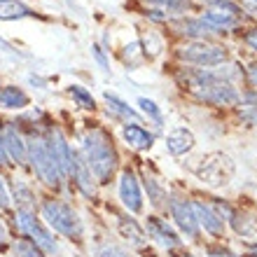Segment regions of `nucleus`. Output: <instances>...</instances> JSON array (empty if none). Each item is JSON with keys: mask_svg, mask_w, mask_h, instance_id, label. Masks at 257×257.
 I'll list each match as a JSON object with an SVG mask.
<instances>
[{"mask_svg": "<svg viewBox=\"0 0 257 257\" xmlns=\"http://www.w3.org/2000/svg\"><path fill=\"white\" fill-rule=\"evenodd\" d=\"M77 150L101 187H108L112 180H117L122 171V157L108 128L98 126V124L87 126L80 136Z\"/></svg>", "mask_w": 257, "mask_h": 257, "instance_id": "nucleus-1", "label": "nucleus"}, {"mask_svg": "<svg viewBox=\"0 0 257 257\" xmlns=\"http://www.w3.org/2000/svg\"><path fill=\"white\" fill-rule=\"evenodd\" d=\"M38 215L45 220V224L59 238H66V241H70L75 245L84 243V238H87V224H84L80 213L59 194L42 196Z\"/></svg>", "mask_w": 257, "mask_h": 257, "instance_id": "nucleus-2", "label": "nucleus"}, {"mask_svg": "<svg viewBox=\"0 0 257 257\" xmlns=\"http://www.w3.org/2000/svg\"><path fill=\"white\" fill-rule=\"evenodd\" d=\"M45 131V128H42ZM40 134H31L28 138V169L35 173V178L40 180L49 192L54 194H61L68 187V180L63 178L59 164L54 162V157L49 152V145L45 141V136Z\"/></svg>", "mask_w": 257, "mask_h": 257, "instance_id": "nucleus-3", "label": "nucleus"}, {"mask_svg": "<svg viewBox=\"0 0 257 257\" xmlns=\"http://www.w3.org/2000/svg\"><path fill=\"white\" fill-rule=\"evenodd\" d=\"M14 227L19 231V236L28 238L31 243H35L42 252H47L49 257H61V241L54 231L49 229L45 220L33 210H14Z\"/></svg>", "mask_w": 257, "mask_h": 257, "instance_id": "nucleus-4", "label": "nucleus"}, {"mask_svg": "<svg viewBox=\"0 0 257 257\" xmlns=\"http://www.w3.org/2000/svg\"><path fill=\"white\" fill-rule=\"evenodd\" d=\"M108 213L112 215L117 236L122 238V243L128 250H134L138 257H157V252L150 248V238L145 234L143 222H138V217L126 213L124 208H115V206H108Z\"/></svg>", "mask_w": 257, "mask_h": 257, "instance_id": "nucleus-5", "label": "nucleus"}, {"mask_svg": "<svg viewBox=\"0 0 257 257\" xmlns=\"http://www.w3.org/2000/svg\"><path fill=\"white\" fill-rule=\"evenodd\" d=\"M164 213L169 215L171 224L180 231V236H183L185 241L201 243L203 231H201V227H199V220H196V213H194V206H192L190 196L180 194V192H171Z\"/></svg>", "mask_w": 257, "mask_h": 257, "instance_id": "nucleus-6", "label": "nucleus"}, {"mask_svg": "<svg viewBox=\"0 0 257 257\" xmlns=\"http://www.w3.org/2000/svg\"><path fill=\"white\" fill-rule=\"evenodd\" d=\"M145 234H148L150 243H155L159 250H164L166 255L178 252L185 248V238L180 236V231L171 224V220L162 215V213H148L143 220Z\"/></svg>", "mask_w": 257, "mask_h": 257, "instance_id": "nucleus-7", "label": "nucleus"}, {"mask_svg": "<svg viewBox=\"0 0 257 257\" xmlns=\"http://www.w3.org/2000/svg\"><path fill=\"white\" fill-rule=\"evenodd\" d=\"M192 173H194L201 183L210 187H220V185L229 183L231 173H234V164L222 152H213V155H203L192 164Z\"/></svg>", "mask_w": 257, "mask_h": 257, "instance_id": "nucleus-8", "label": "nucleus"}, {"mask_svg": "<svg viewBox=\"0 0 257 257\" xmlns=\"http://www.w3.org/2000/svg\"><path fill=\"white\" fill-rule=\"evenodd\" d=\"M117 199L126 213L131 215H143L145 210V192H143L141 178L134 166H122L117 176Z\"/></svg>", "mask_w": 257, "mask_h": 257, "instance_id": "nucleus-9", "label": "nucleus"}, {"mask_svg": "<svg viewBox=\"0 0 257 257\" xmlns=\"http://www.w3.org/2000/svg\"><path fill=\"white\" fill-rule=\"evenodd\" d=\"M192 199V206H194V213H196V220H199V227H201L203 234H208L210 241H222L227 236V220L222 217V213L215 208V203L210 201V196H190Z\"/></svg>", "mask_w": 257, "mask_h": 257, "instance_id": "nucleus-10", "label": "nucleus"}, {"mask_svg": "<svg viewBox=\"0 0 257 257\" xmlns=\"http://www.w3.org/2000/svg\"><path fill=\"white\" fill-rule=\"evenodd\" d=\"M178 56L187 63H194V66H203V68H213V66H222L229 54L222 45H213V42H206V40H194L190 45H185Z\"/></svg>", "mask_w": 257, "mask_h": 257, "instance_id": "nucleus-11", "label": "nucleus"}, {"mask_svg": "<svg viewBox=\"0 0 257 257\" xmlns=\"http://www.w3.org/2000/svg\"><path fill=\"white\" fill-rule=\"evenodd\" d=\"M68 185H70V187H73V190L77 192L82 199H87V201H94V199H98V187H101V185L96 183L94 173L89 171L87 162L82 159V155H80V150H77V148H75L73 159H70Z\"/></svg>", "mask_w": 257, "mask_h": 257, "instance_id": "nucleus-12", "label": "nucleus"}, {"mask_svg": "<svg viewBox=\"0 0 257 257\" xmlns=\"http://www.w3.org/2000/svg\"><path fill=\"white\" fill-rule=\"evenodd\" d=\"M192 94L203 101L206 105H215V108H222V105H238L241 103V91H238L229 80H217L210 82L206 87L194 89Z\"/></svg>", "mask_w": 257, "mask_h": 257, "instance_id": "nucleus-13", "label": "nucleus"}, {"mask_svg": "<svg viewBox=\"0 0 257 257\" xmlns=\"http://www.w3.org/2000/svg\"><path fill=\"white\" fill-rule=\"evenodd\" d=\"M3 141H5L10 164H14V166H28V138L21 131L19 124L17 122L3 124Z\"/></svg>", "mask_w": 257, "mask_h": 257, "instance_id": "nucleus-14", "label": "nucleus"}, {"mask_svg": "<svg viewBox=\"0 0 257 257\" xmlns=\"http://www.w3.org/2000/svg\"><path fill=\"white\" fill-rule=\"evenodd\" d=\"M138 178H141L143 192H145V196H148V203L155 208V213H164L171 192L164 187V183L150 169H143L141 173H138Z\"/></svg>", "mask_w": 257, "mask_h": 257, "instance_id": "nucleus-15", "label": "nucleus"}, {"mask_svg": "<svg viewBox=\"0 0 257 257\" xmlns=\"http://www.w3.org/2000/svg\"><path fill=\"white\" fill-rule=\"evenodd\" d=\"M7 187H10V194H12L14 210H33V213H38L42 196H38L33 185L26 183L24 178H12V183Z\"/></svg>", "mask_w": 257, "mask_h": 257, "instance_id": "nucleus-16", "label": "nucleus"}, {"mask_svg": "<svg viewBox=\"0 0 257 257\" xmlns=\"http://www.w3.org/2000/svg\"><path fill=\"white\" fill-rule=\"evenodd\" d=\"M122 141L131 150H136V152H150V150L155 148L157 136L150 128L143 126V124L128 122V124H122Z\"/></svg>", "mask_w": 257, "mask_h": 257, "instance_id": "nucleus-17", "label": "nucleus"}, {"mask_svg": "<svg viewBox=\"0 0 257 257\" xmlns=\"http://www.w3.org/2000/svg\"><path fill=\"white\" fill-rule=\"evenodd\" d=\"M194 145H196L194 134L185 126L173 128V131L166 136V150H169V155H173V157L190 155L192 150H194Z\"/></svg>", "mask_w": 257, "mask_h": 257, "instance_id": "nucleus-18", "label": "nucleus"}, {"mask_svg": "<svg viewBox=\"0 0 257 257\" xmlns=\"http://www.w3.org/2000/svg\"><path fill=\"white\" fill-rule=\"evenodd\" d=\"M201 19L208 24L213 33H222V31H229V28L238 26V21H241V12H229V10H217V7H210V10H206V14H203Z\"/></svg>", "mask_w": 257, "mask_h": 257, "instance_id": "nucleus-19", "label": "nucleus"}, {"mask_svg": "<svg viewBox=\"0 0 257 257\" xmlns=\"http://www.w3.org/2000/svg\"><path fill=\"white\" fill-rule=\"evenodd\" d=\"M91 257H138L124 243H117L110 236H96L91 241Z\"/></svg>", "mask_w": 257, "mask_h": 257, "instance_id": "nucleus-20", "label": "nucleus"}, {"mask_svg": "<svg viewBox=\"0 0 257 257\" xmlns=\"http://www.w3.org/2000/svg\"><path fill=\"white\" fill-rule=\"evenodd\" d=\"M103 98H105V103H108V112L115 117V119H119V122H124V124H128V122H138V124H141L143 115L138 112V110L131 108V105H126L119 96L105 91V96H103Z\"/></svg>", "mask_w": 257, "mask_h": 257, "instance_id": "nucleus-21", "label": "nucleus"}, {"mask_svg": "<svg viewBox=\"0 0 257 257\" xmlns=\"http://www.w3.org/2000/svg\"><path fill=\"white\" fill-rule=\"evenodd\" d=\"M28 103H31V98H28V94L21 87H12V84L0 87V108L21 110V108H26Z\"/></svg>", "mask_w": 257, "mask_h": 257, "instance_id": "nucleus-22", "label": "nucleus"}, {"mask_svg": "<svg viewBox=\"0 0 257 257\" xmlns=\"http://www.w3.org/2000/svg\"><path fill=\"white\" fill-rule=\"evenodd\" d=\"M10 255L12 257H49L47 252H42L38 245L31 243V241L24 238V236H17L12 241V245H10Z\"/></svg>", "mask_w": 257, "mask_h": 257, "instance_id": "nucleus-23", "label": "nucleus"}, {"mask_svg": "<svg viewBox=\"0 0 257 257\" xmlns=\"http://www.w3.org/2000/svg\"><path fill=\"white\" fill-rule=\"evenodd\" d=\"M31 14L33 12L19 0H0V19H24V17H31Z\"/></svg>", "mask_w": 257, "mask_h": 257, "instance_id": "nucleus-24", "label": "nucleus"}, {"mask_svg": "<svg viewBox=\"0 0 257 257\" xmlns=\"http://www.w3.org/2000/svg\"><path fill=\"white\" fill-rule=\"evenodd\" d=\"M178 31L180 33H185V35H190V38H203V35H208V33H213L210 31V26L206 24L203 19H187V21H183V24H178Z\"/></svg>", "mask_w": 257, "mask_h": 257, "instance_id": "nucleus-25", "label": "nucleus"}, {"mask_svg": "<svg viewBox=\"0 0 257 257\" xmlns=\"http://www.w3.org/2000/svg\"><path fill=\"white\" fill-rule=\"evenodd\" d=\"M203 257H241V252L229 248L224 241H208L203 243Z\"/></svg>", "mask_w": 257, "mask_h": 257, "instance_id": "nucleus-26", "label": "nucleus"}, {"mask_svg": "<svg viewBox=\"0 0 257 257\" xmlns=\"http://www.w3.org/2000/svg\"><path fill=\"white\" fill-rule=\"evenodd\" d=\"M138 105H141V115L143 117H148V119H152L157 126H162L164 124V112L155 101H150V98L141 96V98H138Z\"/></svg>", "mask_w": 257, "mask_h": 257, "instance_id": "nucleus-27", "label": "nucleus"}, {"mask_svg": "<svg viewBox=\"0 0 257 257\" xmlns=\"http://www.w3.org/2000/svg\"><path fill=\"white\" fill-rule=\"evenodd\" d=\"M68 94L73 96V101L77 103L80 108H84V110L96 108V101H94V96H91V91H87V89L80 87V84H70V87H68Z\"/></svg>", "mask_w": 257, "mask_h": 257, "instance_id": "nucleus-28", "label": "nucleus"}, {"mask_svg": "<svg viewBox=\"0 0 257 257\" xmlns=\"http://www.w3.org/2000/svg\"><path fill=\"white\" fill-rule=\"evenodd\" d=\"M148 3L162 7L166 12H185L187 10V0H148Z\"/></svg>", "mask_w": 257, "mask_h": 257, "instance_id": "nucleus-29", "label": "nucleus"}, {"mask_svg": "<svg viewBox=\"0 0 257 257\" xmlns=\"http://www.w3.org/2000/svg\"><path fill=\"white\" fill-rule=\"evenodd\" d=\"M0 210H3V213H10V210H12V194H10V187H7L3 176H0Z\"/></svg>", "mask_w": 257, "mask_h": 257, "instance_id": "nucleus-30", "label": "nucleus"}, {"mask_svg": "<svg viewBox=\"0 0 257 257\" xmlns=\"http://www.w3.org/2000/svg\"><path fill=\"white\" fill-rule=\"evenodd\" d=\"M241 122H245L248 126H257V108L245 105V108L241 110Z\"/></svg>", "mask_w": 257, "mask_h": 257, "instance_id": "nucleus-31", "label": "nucleus"}, {"mask_svg": "<svg viewBox=\"0 0 257 257\" xmlns=\"http://www.w3.org/2000/svg\"><path fill=\"white\" fill-rule=\"evenodd\" d=\"M10 245H12V236H10L5 222L0 220V252H7L10 250Z\"/></svg>", "mask_w": 257, "mask_h": 257, "instance_id": "nucleus-32", "label": "nucleus"}, {"mask_svg": "<svg viewBox=\"0 0 257 257\" xmlns=\"http://www.w3.org/2000/svg\"><path fill=\"white\" fill-rule=\"evenodd\" d=\"M91 54H94V59L98 63H101V68L103 70H110V63H108V59H105V54H103V49L98 47V45H94V47H91Z\"/></svg>", "mask_w": 257, "mask_h": 257, "instance_id": "nucleus-33", "label": "nucleus"}, {"mask_svg": "<svg viewBox=\"0 0 257 257\" xmlns=\"http://www.w3.org/2000/svg\"><path fill=\"white\" fill-rule=\"evenodd\" d=\"M243 42L250 49H255V52H257V28H250V31L243 35Z\"/></svg>", "mask_w": 257, "mask_h": 257, "instance_id": "nucleus-34", "label": "nucleus"}, {"mask_svg": "<svg viewBox=\"0 0 257 257\" xmlns=\"http://www.w3.org/2000/svg\"><path fill=\"white\" fill-rule=\"evenodd\" d=\"M7 164H10V157H7L5 141H3V128H0V166H7Z\"/></svg>", "mask_w": 257, "mask_h": 257, "instance_id": "nucleus-35", "label": "nucleus"}, {"mask_svg": "<svg viewBox=\"0 0 257 257\" xmlns=\"http://www.w3.org/2000/svg\"><path fill=\"white\" fill-rule=\"evenodd\" d=\"M248 80L252 82V87L257 89V63H252L250 68H248Z\"/></svg>", "mask_w": 257, "mask_h": 257, "instance_id": "nucleus-36", "label": "nucleus"}, {"mask_svg": "<svg viewBox=\"0 0 257 257\" xmlns=\"http://www.w3.org/2000/svg\"><path fill=\"white\" fill-rule=\"evenodd\" d=\"M169 257H201V255H196V252L187 250V248H183V250H178V252H171Z\"/></svg>", "mask_w": 257, "mask_h": 257, "instance_id": "nucleus-37", "label": "nucleus"}, {"mask_svg": "<svg viewBox=\"0 0 257 257\" xmlns=\"http://www.w3.org/2000/svg\"><path fill=\"white\" fill-rule=\"evenodd\" d=\"M241 257H257V255H252V252H248V250H241Z\"/></svg>", "mask_w": 257, "mask_h": 257, "instance_id": "nucleus-38", "label": "nucleus"}, {"mask_svg": "<svg viewBox=\"0 0 257 257\" xmlns=\"http://www.w3.org/2000/svg\"><path fill=\"white\" fill-rule=\"evenodd\" d=\"M250 10H252V12H255V14H257V5H255V3H252V7H250Z\"/></svg>", "mask_w": 257, "mask_h": 257, "instance_id": "nucleus-39", "label": "nucleus"}, {"mask_svg": "<svg viewBox=\"0 0 257 257\" xmlns=\"http://www.w3.org/2000/svg\"><path fill=\"white\" fill-rule=\"evenodd\" d=\"M252 3H255V5H257V0H252Z\"/></svg>", "mask_w": 257, "mask_h": 257, "instance_id": "nucleus-40", "label": "nucleus"}]
</instances>
